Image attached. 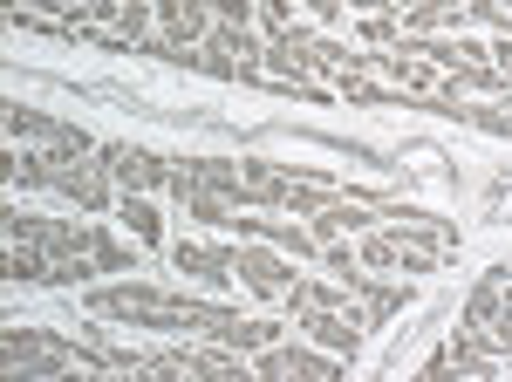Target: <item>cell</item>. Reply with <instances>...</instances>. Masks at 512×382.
<instances>
[{"label":"cell","instance_id":"cell-1","mask_svg":"<svg viewBox=\"0 0 512 382\" xmlns=\"http://www.w3.org/2000/svg\"><path fill=\"white\" fill-rule=\"evenodd\" d=\"M82 342H55V335H35V328H7V369L14 376H55V369H76Z\"/></svg>","mask_w":512,"mask_h":382},{"label":"cell","instance_id":"cell-2","mask_svg":"<svg viewBox=\"0 0 512 382\" xmlns=\"http://www.w3.org/2000/svg\"><path fill=\"white\" fill-rule=\"evenodd\" d=\"M110 164H76V157H55L48 151V191H69L82 212H103L110 205Z\"/></svg>","mask_w":512,"mask_h":382},{"label":"cell","instance_id":"cell-3","mask_svg":"<svg viewBox=\"0 0 512 382\" xmlns=\"http://www.w3.org/2000/svg\"><path fill=\"white\" fill-rule=\"evenodd\" d=\"M7 130H14V137H35V144H48L55 157H89V151H96V144L82 137L76 123H55V116L21 110V103H7Z\"/></svg>","mask_w":512,"mask_h":382},{"label":"cell","instance_id":"cell-4","mask_svg":"<svg viewBox=\"0 0 512 382\" xmlns=\"http://www.w3.org/2000/svg\"><path fill=\"white\" fill-rule=\"evenodd\" d=\"M171 267L205 280V287H226V280L239 273V253L233 246H205V239H178V246H171Z\"/></svg>","mask_w":512,"mask_h":382},{"label":"cell","instance_id":"cell-5","mask_svg":"<svg viewBox=\"0 0 512 382\" xmlns=\"http://www.w3.org/2000/svg\"><path fill=\"white\" fill-rule=\"evenodd\" d=\"M301 328H308V335H315L321 348H335V355H362V328H369V321H362V307H349V314H335V307H315V314H301Z\"/></svg>","mask_w":512,"mask_h":382},{"label":"cell","instance_id":"cell-6","mask_svg":"<svg viewBox=\"0 0 512 382\" xmlns=\"http://www.w3.org/2000/svg\"><path fill=\"white\" fill-rule=\"evenodd\" d=\"M103 164L117 171L123 191H158V185H171V164H164L158 151H130V144H117V151H103Z\"/></svg>","mask_w":512,"mask_h":382},{"label":"cell","instance_id":"cell-7","mask_svg":"<svg viewBox=\"0 0 512 382\" xmlns=\"http://www.w3.org/2000/svg\"><path fill=\"white\" fill-rule=\"evenodd\" d=\"M239 280L253 287V294H294V267L280 260V253H267V246H239Z\"/></svg>","mask_w":512,"mask_h":382},{"label":"cell","instance_id":"cell-8","mask_svg":"<svg viewBox=\"0 0 512 382\" xmlns=\"http://www.w3.org/2000/svg\"><path fill=\"white\" fill-rule=\"evenodd\" d=\"M253 369H260V376H308V382H328L335 376V362H328V355H308V348H260V355H253Z\"/></svg>","mask_w":512,"mask_h":382},{"label":"cell","instance_id":"cell-9","mask_svg":"<svg viewBox=\"0 0 512 382\" xmlns=\"http://www.w3.org/2000/svg\"><path fill=\"white\" fill-rule=\"evenodd\" d=\"M171 191H178V205H185V219H198V226H219V232H233V198H219V191H205V185H185V178H171Z\"/></svg>","mask_w":512,"mask_h":382},{"label":"cell","instance_id":"cell-10","mask_svg":"<svg viewBox=\"0 0 512 382\" xmlns=\"http://www.w3.org/2000/svg\"><path fill=\"white\" fill-rule=\"evenodd\" d=\"M362 267H403V273H431L437 260H431V253H410V246H403V232H376V239H362Z\"/></svg>","mask_w":512,"mask_h":382},{"label":"cell","instance_id":"cell-11","mask_svg":"<svg viewBox=\"0 0 512 382\" xmlns=\"http://www.w3.org/2000/svg\"><path fill=\"white\" fill-rule=\"evenodd\" d=\"M205 342H219V348H239V355H260V348H274L280 342V328L274 321H239V314H226Z\"/></svg>","mask_w":512,"mask_h":382},{"label":"cell","instance_id":"cell-12","mask_svg":"<svg viewBox=\"0 0 512 382\" xmlns=\"http://www.w3.org/2000/svg\"><path fill=\"white\" fill-rule=\"evenodd\" d=\"M355 294H362V321H369V328L410 307V287H390V280H369V273H362V287H355Z\"/></svg>","mask_w":512,"mask_h":382},{"label":"cell","instance_id":"cell-13","mask_svg":"<svg viewBox=\"0 0 512 382\" xmlns=\"http://www.w3.org/2000/svg\"><path fill=\"white\" fill-rule=\"evenodd\" d=\"M458 21H465V0H410L403 35H431V28H458Z\"/></svg>","mask_w":512,"mask_h":382},{"label":"cell","instance_id":"cell-14","mask_svg":"<svg viewBox=\"0 0 512 382\" xmlns=\"http://www.w3.org/2000/svg\"><path fill=\"white\" fill-rule=\"evenodd\" d=\"M239 232H260V239H274L287 253H321V239L308 226H294V219H239Z\"/></svg>","mask_w":512,"mask_h":382},{"label":"cell","instance_id":"cell-15","mask_svg":"<svg viewBox=\"0 0 512 382\" xmlns=\"http://www.w3.org/2000/svg\"><path fill=\"white\" fill-rule=\"evenodd\" d=\"M123 226L137 232V246H158L164 239V219H158V205H151V198H144V191H123Z\"/></svg>","mask_w":512,"mask_h":382},{"label":"cell","instance_id":"cell-16","mask_svg":"<svg viewBox=\"0 0 512 382\" xmlns=\"http://www.w3.org/2000/svg\"><path fill=\"white\" fill-rule=\"evenodd\" d=\"M7 185H14V191H41V185H48V157H21V151H14V157H7Z\"/></svg>","mask_w":512,"mask_h":382},{"label":"cell","instance_id":"cell-17","mask_svg":"<svg viewBox=\"0 0 512 382\" xmlns=\"http://www.w3.org/2000/svg\"><path fill=\"white\" fill-rule=\"evenodd\" d=\"M485 335L499 342V355H512V287L499 294V307H492V321H485Z\"/></svg>","mask_w":512,"mask_h":382},{"label":"cell","instance_id":"cell-18","mask_svg":"<svg viewBox=\"0 0 512 382\" xmlns=\"http://www.w3.org/2000/svg\"><path fill=\"white\" fill-rule=\"evenodd\" d=\"M362 41H376V48H396V41H403L396 14H362Z\"/></svg>","mask_w":512,"mask_h":382},{"label":"cell","instance_id":"cell-19","mask_svg":"<svg viewBox=\"0 0 512 382\" xmlns=\"http://www.w3.org/2000/svg\"><path fill=\"white\" fill-rule=\"evenodd\" d=\"M260 28H267V41L287 35L294 28V0H260Z\"/></svg>","mask_w":512,"mask_h":382},{"label":"cell","instance_id":"cell-20","mask_svg":"<svg viewBox=\"0 0 512 382\" xmlns=\"http://www.w3.org/2000/svg\"><path fill=\"white\" fill-rule=\"evenodd\" d=\"M205 7H212L219 21H239V28H246V14H253V0H205Z\"/></svg>","mask_w":512,"mask_h":382},{"label":"cell","instance_id":"cell-21","mask_svg":"<svg viewBox=\"0 0 512 382\" xmlns=\"http://www.w3.org/2000/svg\"><path fill=\"white\" fill-rule=\"evenodd\" d=\"M308 14H315V21H328V28H335V21H342V0H308Z\"/></svg>","mask_w":512,"mask_h":382},{"label":"cell","instance_id":"cell-22","mask_svg":"<svg viewBox=\"0 0 512 382\" xmlns=\"http://www.w3.org/2000/svg\"><path fill=\"white\" fill-rule=\"evenodd\" d=\"M355 7H383V0H355Z\"/></svg>","mask_w":512,"mask_h":382}]
</instances>
